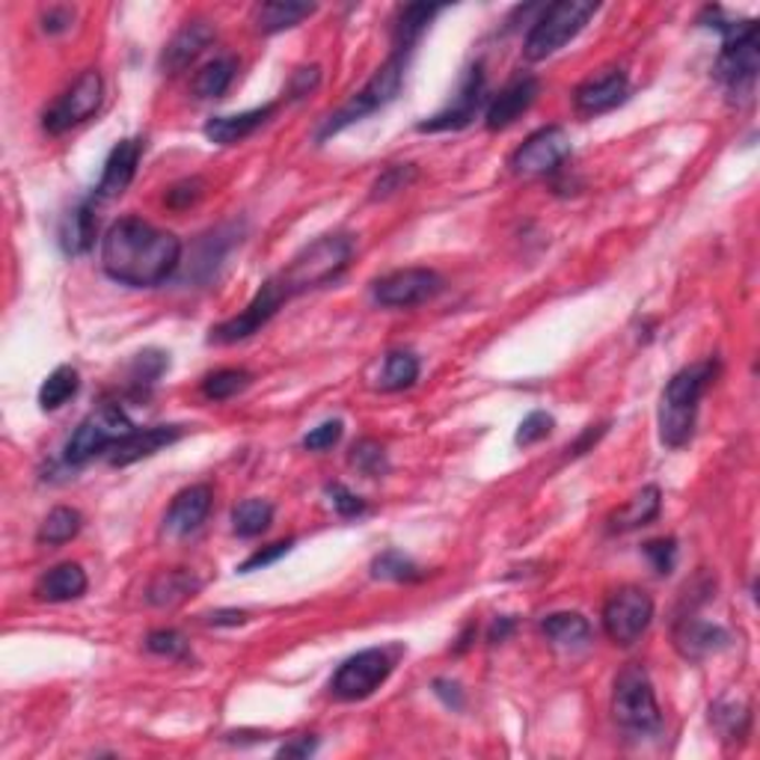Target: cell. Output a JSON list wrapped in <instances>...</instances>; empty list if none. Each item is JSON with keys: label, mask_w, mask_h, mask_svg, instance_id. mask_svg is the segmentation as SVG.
Listing matches in <instances>:
<instances>
[{"label": "cell", "mask_w": 760, "mask_h": 760, "mask_svg": "<svg viewBox=\"0 0 760 760\" xmlns=\"http://www.w3.org/2000/svg\"><path fill=\"white\" fill-rule=\"evenodd\" d=\"M540 633L556 645V648L573 650L585 648L591 639L589 618H582L580 612H552L540 621Z\"/></svg>", "instance_id": "28"}, {"label": "cell", "mask_w": 760, "mask_h": 760, "mask_svg": "<svg viewBox=\"0 0 760 760\" xmlns=\"http://www.w3.org/2000/svg\"><path fill=\"white\" fill-rule=\"evenodd\" d=\"M253 383V375L247 369H217L202 380V395L209 401H226L238 395Z\"/></svg>", "instance_id": "37"}, {"label": "cell", "mask_w": 760, "mask_h": 760, "mask_svg": "<svg viewBox=\"0 0 760 760\" xmlns=\"http://www.w3.org/2000/svg\"><path fill=\"white\" fill-rule=\"evenodd\" d=\"M514 633V618H508V615H502V618L493 621L491 633H488V639L493 641V645H500V641H505Z\"/></svg>", "instance_id": "53"}, {"label": "cell", "mask_w": 760, "mask_h": 760, "mask_svg": "<svg viewBox=\"0 0 760 760\" xmlns=\"http://www.w3.org/2000/svg\"><path fill=\"white\" fill-rule=\"evenodd\" d=\"M713 15V24L722 33V54L716 60V78L728 87V92H749L755 87L760 69V48H758V21H730L722 19V10H707Z\"/></svg>", "instance_id": "4"}, {"label": "cell", "mask_w": 760, "mask_h": 760, "mask_svg": "<svg viewBox=\"0 0 760 760\" xmlns=\"http://www.w3.org/2000/svg\"><path fill=\"white\" fill-rule=\"evenodd\" d=\"M101 99H104V80L96 69H87L80 75L69 90L63 92L60 99L51 104L45 116H42V128L48 134H66L80 122H87L92 113L101 108Z\"/></svg>", "instance_id": "10"}, {"label": "cell", "mask_w": 760, "mask_h": 760, "mask_svg": "<svg viewBox=\"0 0 760 760\" xmlns=\"http://www.w3.org/2000/svg\"><path fill=\"white\" fill-rule=\"evenodd\" d=\"M342 434H345V425H342V420L321 422L318 428H312L310 434L303 437V449L306 451H327L342 440Z\"/></svg>", "instance_id": "43"}, {"label": "cell", "mask_w": 760, "mask_h": 760, "mask_svg": "<svg viewBox=\"0 0 760 760\" xmlns=\"http://www.w3.org/2000/svg\"><path fill=\"white\" fill-rule=\"evenodd\" d=\"M146 648H149L152 653H158V657H167V660H188L190 657L188 641H185V636H181V633H176V630L149 633Z\"/></svg>", "instance_id": "40"}, {"label": "cell", "mask_w": 760, "mask_h": 760, "mask_svg": "<svg viewBox=\"0 0 760 760\" xmlns=\"http://www.w3.org/2000/svg\"><path fill=\"white\" fill-rule=\"evenodd\" d=\"M434 695H437L446 707H451V711H463V690H460L455 681L437 678V681H434Z\"/></svg>", "instance_id": "51"}, {"label": "cell", "mask_w": 760, "mask_h": 760, "mask_svg": "<svg viewBox=\"0 0 760 760\" xmlns=\"http://www.w3.org/2000/svg\"><path fill=\"white\" fill-rule=\"evenodd\" d=\"M662 508V493L657 484H648V488H641L636 496H633L627 505H621L615 514L610 517V529L612 532H633L639 529V526H648L657 514H660Z\"/></svg>", "instance_id": "27"}, {"label": "cell", "mask_w": 760, "mask_h": 760, "mask_svg": "<svg viewBox=\"0 0 760 760\" xmlns=\"http://www.w3.org/2000/svg\"><path fill=\"white\" fill-rule=\"evenodd\" d=\"M282 303H286L282 301V294L277 291V286L268 280L256 294H253V301L247 303V310L241 312V315L223 321L217 327H211L209 342L211 345H235V342L250 339V336H256V333L282 310Z\"/></svg>", "instance_id": "14"}, {"label": "cell", "mask_w": 760, "mask_h": 760, "mask_svg": "<svg viewBox=\"0 0 760 760\" xmlns=\"http://www.w3.org/2000/svg\"><path fill=\"white\" fill-rule=\"evenodd\" d=\"M80 526H83L80 511L69 508V505H57V508L48 511V517L42 521L36 538H40V544H48V547H60V544H66V540H71L78 535Z\"/></svg>", "instance_id": "34"}, {"label": "cell", "mask_w": 760, "mask_h": 760, "mask_svg": "<svg viewBox=\"0 0 760 760\" xmlns=\"http://www.w3.org/2000/svg\"><path fill=\"white\" fill-rule=\"evenodd\" d=\"M273 521V505L265 500H244L232 511V532L238 538H256Z\"/></svg>", "instance_id": "35"}, {"label": "cell", "mask_w": 760, "mask_h": 760, "mask_svg": "<svg viewBox=\"0 0 760 760\" xmlns=\"http://www.w3.org/2000/svg\"><path fill=\"white\" fill-rule=\"evenodd\" d=\"M538 78H532V75H521V78H514L505 87V90L496 96V99L488 104V113H484V125L491 131H502L508 128V125H514V122L521 120L523 113L529 111L532 104H535V99H538Z\"/></svg>", "instance_id": "18"}, {"label": "cell", "mask_w": 760, "mask_h": 760, "mask_svg": "<svg viewBox=\"0 0 760 760\" xmlns=\"http://www.w3.org/2000/svg\"><path fill=\"white\" fill-rule=\"evenodd\" d=\"M730 636L722 630L719 624H707L698 618H683L674 627V648L681 650V657L686 660H704L716 650L728 648Z\"/></svg>", "instance_id": "23"}, {"label": "cell", "mask_w": 760, "mask_h": 760, "mask_svg": "<svg viewBox=\"0 0 760 760\" xmlns=\"http://www.w3.org/2000/svg\"><path fill=\"white\" fill-rule=\"evenodd\" d=\"M244 621H247V615L235 610H221V612H211L209 615V624H214V627H223V624L235 627V624H244Z\"/></svg>", "instance_id": "55"}, {"label": "cell", "mask_w": 760, "mask_h": 760, "mask_svg": "<svg viewBox=\"0 0 760 760\" xmlns=\"http://www.w3.org/2000/svg\"><path fill=\"white\" fill-rule=\"evenodd\" d=\"M87 585H90V580H87L83 568L75 565V561H63L57 568H51L48 573H42L33 594L42 603H66L83 597Z\"/></svg>", "instance_id": "24"}, {"label": "cell", "mask_w": 760, "mask_h": 760, "mask_svg": "<svg viewBox=\"0 0 760 760\" xmlns=\"http://www.w3.org/2000/svg\"><path fill=\"white\" fill-rule=\"evenodd\" d=\"M134 428H137V425L125 416L122 407L104 404L101 411L90 413V416L75 428V434L66 440L63 460H66L69 467H83L87 460H92L104 449H113L116 443L125 440Z\"/></svg>", "instance_id": "8"}, {"label": "cell", "mask_w": 760, "mask_h": 760, "mask_svg": "<svg viewBox=\"0 0 760 760\" xmlns=\"http://www.w3.org/2000/svg\"><path fill=\"white\" fill-rule=\"evenodd\" d=\"M481 104H484V75H481V66H472L449 108H443V111L434 113L431 120L420 122L416 131H420V134H437V131L467 128V125L476 120Z\"/></svg>", "instance_id": "15"}, {"label": "cell", "mask_w": 760, "mask_h": 760, "mask_svg": "<svg viewBox=\"0 0 760 760\" xmlns=\"http://www.w3.org/2000/svg\"><path fill=\"white\" fill-rule=\"evenodd\" d=\"M716 378V362H692L666 383L660 399V440L669 449H683L695 434L698 404Z\"/></svg>", "instance_id": "2"}, {"label": "cell", "mask_w": 760, "mask_h": 760, "mask_svg": "<svg viewBox=\"0 0 760 760\" xmlns=\"http://www.w3.org/2000/svg\"><path fill=\"white\" fill-rule=\"evenodd\" d=\"M211 42H214V27L209 21H190L167 42V48L160 51V71L179 75L200 57L202 51L209 48Z\"/></svg>", "instance_id": "20"}, {"label": "cell", "mask_w": 760, "mask_h": 760, "mask_svg": "<svg viewBox=\"0 0 760 760\" xmlns=\"http://www.w3.org/2000/svg\"><path fill=\"white\" fill-rule=\"evenodd\" d=\"M350 256H354V241L348 235H321L310 247H303L280 273H273L270 282L277 286L282 301L289 303L303 291L321 289L342 277L350 265Z\"/></svg>", "instance_id": "3"}, {"label": "cell", "mask_w": 760, "mask_h": 760, "mask_svg": "<svg viewBox=\"0 0 760 760\" xmlns=\"http://www.w3.org/2000/svg\"><path fill=\"white\" fill-rule=\"evenodd\" d=\"M594 12H597V3H591V0H559V3L547 7L523 42V57L529 63H540L552 54H559L568 42L580 36Z\"/></svg>", "instance_id": "5"}, {"label": "cell", "mask_w": 760, "mask_h": 760, "mask_svg": "<svg viewBox=\"0 0 760 760\" xmlns=\"http://www.w3.org/2000/svg\"><path fill=\"white\" fill-rule=\"evenodd\" d=\"M277 108H280V104L270 101V104H261V108H253V111L232 113V116H214V120L205 122L202 134H205L211 143H217V146H235V143L247 141L250 134H256V131L277 113Z\"/></svg>", "instance_id": "22"}, {"label": "cell", "mask_w": 760, "mask_h": 760, "mask_svg": "<svg viewBox=\"0 0 760 760\" xmlns=\"http://www.w3.org/2000/svg\"><path fill=\"white\" fill-rule=\"evenodd\" d=\"M650 621H653V601L648 591L636 585L618 589L603 606V630L621 648L636 645L650 627Z\"/></svg>", "instance_id": "9"}, {"label": "cell", "mask_w": 760, "mask_h": 760, "mask_svg": "<svg viewBox=\"0 0 760 760\" xmlns=\"http://www.w3.org/2000/svg\"><path fill=\"white\" fill-rule=\"evenodd\" d=\"M167 366H170V360L160 350H143V354H137V360H134L131 378H134V383H155Z\"/></svg>", "instance_id": "44"}, {"label": "cell", "mask_w": 760, "mask_h": 760, "mask_svg": "<svg viewBox=\"0 0 760 760\" xmlns=\"http://www.w3.org/2000/svg\"><path fill=\"white\" fill-rule=\"evenodd\" d=\"M416 378H420V360L413 357L411 350H390L383 357V369L378 375V390L401 392L413 387Z\"/></svg>", "instance_id": "31"}, {"label": "cell", "mask_w": 760, "mask_h": 760, "mask_svg": "<svg viewBox=\"0 0 760 760\" xmlns=\"http://www.w3.org/2000/svg\"><path fill=\"white\" fill-rule=\"evenodd\" d=\"M371 577H375V580L390 582H420L422 577H425V570H422L416 561L407 559L404 552L387 550L371 561Z\"/></svg>", "instance_id": "36"}, {"label": "cell", "mask_w": 760, "mask_h": 760, "mask_svg": "<svg viewBox=\"0 0 760 760\" xmlns=\"http://www.w3.org/2000/svg\"><path fill=\"white\" fill-rule=\"evenodd\" d=\"M552 425H556V422H552L550 413H544V411L529 413V416L521 422L517 434H514V443H517V446H532V443H540L544 437H550Z\"/></svg>", "instance_id": "41"}, {"label": "cell", "mask_w": 760, "mask_h": 760, "mask_svg": "<svg viewBox=\"0 0 760 760\" xmlns=\"http://www.w3.org/2000/svg\"><path fill=\"white\" fill-rule=\"evenodd\" d=\"M443 7H434V3H411L399 12V21H395V54H407V51L420 42V36L425 33L431 21L440 15Z\"/></svg>", "instance_id": "30"}, {"label": "cell", "mask_w": 760, "mask_h": 760, "mask_svg": "<svg viewBox=\"0 0 760 760\" xmlns=\"http://www.w3.org/2000/svg\"><path fill=\"white\" fill-rule=\"evenodd\" d=\"M291 547H294V540H277V544H270V547H265V550H256V552H253V556H250V559H247V561H244V565H241V573H253V570H261V568H268V565H273V561H277V559H282V556H286V552H289L291 550Z\"/></svg>", "instance_id": "47"}, {"label": "cell", "mask_w": 760, "mask_h": 760, "mask_svg": "<svg viewBox=\"0 0 760 760\" xmlns=\"http://www.w3.org/2000/svg\"><path fill=\"white\" fill-rule=\"evenodd\" d=\"M350 467H357V470H360L362 476H369V479H378V476H383V472L390 470L387 451H383V446H380L378 440L354 443V449H350Z\"/></svg>", "instance_id": "38"}, {"label": "cell", "mask_w": 760, "mask_h": 760, "mask_svg": "<svg viewBox=\"0 0 760 760\" xmlns=\"http://www.w3.org/2000/svg\"><path fill=\"white\" fill-rule=\"evenodd\" d=\"M392 674V657L390 650L369 648L354 653L342 662L336 674H333L331 690L336 698L342 701H362L369 698L371 692L380 690V683H387Z\"/></svg>", "instance_id": "11"}, {"label": "cell", "mask_w": 760, "mask_h": 760, "mask_svg": "<svg viewBox=\"0 0 760 760\" xmlns=\"http://www.w3.org/2000/svg\"><path fill=\"white\" fill-rule=\"evenodd\" d=\"M80 390V375L71 366H57L40 387L42 411H60L66 401H71Z\"/></svg>", "instance_id": "33"}, {"label": "cell", "mask_w": 760, "mask_h": 760, "mask_svg": "<svg viewBox=\"0 0 760 760\" xmlns=\"http://www.w3.org/2000/svg\"><path fill=\"white\" fill-rule=\"evenodd\" d=\"M713 719L719 722L728 737H737V734H742V730H746V722H749V711H746V707H740L737 701L722 698L719 704L713 707Z\"/></svg>", "instance_id": "42"}, {"label": "cell", "mask_w": 760, "mask_h": 760, "mask_svg": "<svg viewBox=\"0 0 760 760\" xmlns=\"http://www.w3.org/2000/svg\"><path fill=\"white\" fill-rule=\"evenodd\" d=\"M645 556L650 559L653 570L666 577V573H671V570H674V559H678V544H674V538L648 540V544H645Z\"/></svg>", "instance_id": "46"}, {"label": "cell", "mask_w": 760, "mask_h": 760, "mask_svg": "<svg viewBox=\"0 0 760 760\" xmlns=\"http://www.w3.org/2000/svg\"><path fill=\"white\" fill-rule=\"evenodd\" d=\"M612 716L627 730L645 734V730L660 728L662 713L657 704V692L641 666H627L618 671L615 690H612Z\"/></svg>", "instance_id": "7"}, {"label": "cell", "mask_w": 760, "mask_h": 760, "mask_svg": "<svg viewBox=\"0 0 760 760\" xmlns=\"http://www.w3.org/2000/svg\"><path fill=\"white\" fill-rule=\"evenodd\" d=\"M202 193H205L202 179H185L167 190V205H170L172 211H185L190 209V205H197V202L202 200Z\"/></svg>", "instance_id": "45"}, {"label": "cell", "mask_w": 760, "mask_h": 760, "mask_svg": "<svg viewBox=\"0 0 760 760\" xmlns=\"http://www.w3.org/2000/svg\"><path fill=\"white\" fill-rule=\"evenodd\" d=\"M238 71V60L235 57H217L209 66H202L193 78V96L197 99H221L223 92L230 90L232 80Z\"/></svg>", "instance_id": "32"}, {"label": "cell", "mask_w": 760, "mask_h": 760, "mask_svg": "<svg viewBox=\"0 0 760 760\" xmlns=\"http://www.w3.org/2000/svg\"><path fill=\"white\" fill-rule=\"evenodd\" d=\"M570 134L561 125H547L532 134L521 149L511 155V170L517 176H550L568 160Z\"/></svg>", "instance_id": "13"}, {"label": "cell", "mask_w": 760, "mask_h": 760, "mask_svg": "<svg viewBox=\"0 0 760 760\" xmlns=\"http://www.w3.org/2000/svg\"><path fill=\"white\" fill-rule=\"evenodd\" d=\"M315 749H318V742L310 740V737H298V740L289 742V746H282L280 758H310Z\"/></svg>", "instance_id": "52"}, {"label": "cell", "mask_w": 760, "mask_h": 760, "mask_svg": "<svg viewBox=\"0 0 760 760\" xmlns=\"http://www.w3.org/2000/svg\"><path fill=\"white\" fill-rule=\"evenodd\" d=\"M185 434L181 425H155V428H134L111 449V463L113 467H128V463H137V460L149 458L155 451H160L164 446H170Z\"/></svg>", "instance_id": "21"}, {"label": "cell", "mask_w": 760, "mask_h": 760, "mask_svg": "<svg viewBox=\"0 0 760 760\" xmlns=\"http://www.w3.org/2000/svg\"><path fill=\"white\" fill-rule=\"evenodd\" d=\"M96 232H99V223H96V211H92V200L80 202L66 214L60 230V244L63 250L69 256H83V253L92 250L96 244Z\"/></svg>", "instance_id": "26"}, {"label": "cell", "mask_w": 760, "mask_h": 760, "mask_svg": "<svg viewBox=\"0 0 760 760\" xmlns=\"http://www.w3.org/2000/svg\"><path fill=\"white\" fill-rule=\"evenodd\" d=\"M143 158V141H122L113 146V152L104 160V170H101V179L92 190V200H113L120 197L122 190L128 188L134 176H137V167H141Z\"/></svg>", "instance_id": "17"}, {"label": "cell", "mask_w": 760, "mask_h": 760, "mask_svg": "<svg viewBox=\"0 0 760 760\" xmlns=\"http://www.w3.org/2000/svg\"><path fill=\"white\" fill-rule=\"evenodd\" d=\"M327 496H331L333 508L339 511L342 517H354V514H362V511H366V502H362L357 493H350L345 484H331V488H327Z\"/></svg>", "instance_id": "48"}, {"label": "cell", "mask_w": 760, "mask_h": 760, "mask_svg": "<svg viewBox=\"0 0 760 760\" xmlns=\"http://www.w3.org/2000/svg\"><path fill=\"white\" fill-rule=\"evenodd\" d=\"M321 80V69L318 66H310V69H298L294 71V78H291V99H303V96H310L315 87H318Z\"/></svg>", "instance_id": "50"}, {"label": "cell", "mask_w": 760, "mask_h": 760, "mask_svg": "<svg viewBox=\"0 0 760 760\" xmlns=\"http://www.w3.org/2000/svg\"><path fill=\"white\" fill-rule=\"evenodd\" d=\"M71 21H75V10H69V7H48V10L42 12V31L63 33L69 31Z\"/></svg>", "instance_id": "49"}, {"label": "cell", "mask_w": 760, "mask_h": 760, "mask_svg": "<svg viewBox=\"0 0 760 760\" xmlns=\"http://www.w3.org/2000/svg\"><path fill=\"white\" fill-rule=\"evenodd\" d=\"M200 591V580H193L188 570H167L155 577V582L146 591V601L152 606H176V603L188 601Z\"/></svg>", "instance_id": "29"}, {"label": "cell", "mask_w": 760, "mask_h": 760, "mask_svg": "<svg viewBox=\"0 0 760 760\" xmlns=\"http://www.w3.org/2000/svg\"><path fill=\"white\" fill-rule=\"evenodd\" d=\"M603 434H606V425H597V431H594V425H591V428L585 431V434H582L580 440L570 446V451H573V455H582V451L589 449V446H594V443L601 440Z\"/></svg>", "instance_id": "54"}, {"label": "cell", "mask_w": 760, "mask_h": 760, "mask_svg": "<svg viewBox=\"0 0 760 760\" xmlns=\"http://www.w3.org/2000/svg\"><path fill=\"white\" fill-rule=\"evenodd\" d=\"M211 502H214L211 484H190L172 500L170 511L164 517V529L176 535V538H185L190 532H197L209 517Z\"/></svg>", "instance_id": "19"}, {"label": "cell", "mask_w": 760, "mask_h": 760, "mask_svg": "<svg viewBox=\"0 0 760 760\" xmlns=\"http://www.w3.org/2000/svg\"><path fill=\"white\" fill-rule=\"evenodd\" d=\"M627 92H630L627 75L621 69H610L577 87V92H573V108H577L582 116H601V113L615 111L621 101L627 99Z\"/></svg>", "instance_id": "16"}, {"label": "cell", "mask_w": 760, "mask_h": 760, "mask_svg": "<svg viewBox=\"0 0 760 760\" xmlns=\"http://www.w3.org/2000/svg\"><path fill=\"white\" fill-rule=\"evenodd\" d=\"M443 291V277L431 268H401L375 282V303L390 310H411L437 298Z\"/></svg>", "instance_id": "12"}, {"label": "cell", "mask_w": 760, "mask_h": 760, "mask_svg": "<svg viewBox=\"0 0 760 760\" xmlns=\"http://www.w3.org/2000/svg\"><path fill=\"white\" fill-rule=\"evenodd\" d=\"M312 12H315L312 3H298V0H273V3H259V7L253 10L250 21H253V27H256V33L270 36V33L289 31V27H294V24H301L303 19H310Z\"/></svg>", "instance_id": "25"}, {"label": "cell", "mask_w": 760, "mask_h": 760, "mask_svg": "<svg viewBox=\"0 0 760 760\" xmlns=\"http://www.w3.org/2000/svg\"><path fill=\"white\" fill-rule=\"evenodd\" d=\"M181 241L141 217H122L101 238V268L131 289H155L176 273Z\"/></svg>", "instance_id": "1"}, {"label": "cell", "mask_w": 760, "mask_h": 760, "mask_svg": "<svg viewBox=\"0 0 760 760\" xmlns=\"http://www.w3.org/2000/svg\"><path fill=\"white\" fill-rule=\"evenodd\" d=\"M413 179H416V167H413V164H395V167H387V170L380 172V179L375 181V188H371V200H387V197H392V193H399V190L407 188Z\"/></svg>", "instance_id": "39"}, {"label": "cell", "mask_w": 760, "mask_h": 760, "mask_svg": "<svg viewBox=\"0 0 760 760\" xmlns=\"http://www.w3.org/2000/svg\"><path fill=\"white\" fill-rule=\"evenodd\" d=\"M401 83H404V54H392L390 60L371 75L369 83L321 125L318 141H327V137L339 134V131H345L354 122L366 120L371 113H378L380 108H387L399 96Z\"/></svg>", "instance_id": "6"}]
</instances>
